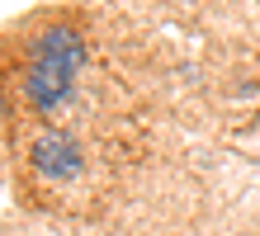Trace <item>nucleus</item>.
<instances>
[{"label": "nucleus", "instance_id": "nucleus-1", "mask_svg": "<svg viewBox=\"0 0 260 236\" xmlns=\"http://www.w3.org/2000/svg\"><path fill=\"white\" fill-rule=\"evenodd\" d=\"M81 61H85V43L76 38L71 28L57 24L48 33H38L34 52H28V71H24L28 104H38V109L62 104L71 94V81H76V71H81Z\"/></svg>", "mask_w": 260, "mask_h": 236}, {"label": "nucleus", "instance_id": "nucleus-2", "mask_svg": "<svg viewBox=\"0 0 260 236\" xmlns=\"http://www.w3.org/2000/svg\"><path fill=\"white\" fill-rule=\"evenodd\" d=\"M28 165H34V175L71 180V175H81L85 156H81V147H76L71 132H38L34 147H28Z\"/></svg>", "mask_w": 260, "mask_h": 236}]
</instances>
